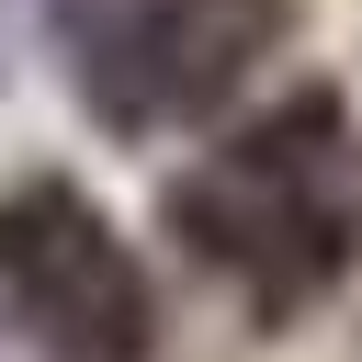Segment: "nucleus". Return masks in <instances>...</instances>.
<instances>
[{"instance_id": "1", "label": "nucleus", "mask_w": 362, "mask_h": 362, "mask_svg": "<svg viewBox=\"0 0 362 362\" xmlns=\"http://www.w3.org/2000/svg\"><path fill=\"white\" fill-rule=\"evenodd\" d=\"M158 226L181 238L192 272L238 283L260 328L317 317L362 272V124L328 79L283 90L272 113L226 124L158 181Z\"/></svg>"}, {"instance_id": "2", "label": "nucleus", "mask_w": 362, "mask_h": 362, "mask_svg": "<svg viewBox=\"0 0 362 362\" xmlns=\"http://www.w3.org/2000/svg\"><path fill=\"white\" fill-rule=\"evenodd\" d=\"M294 34V0H68V90L113 147H158L215 124Z\"/></svg>"}, {"instance_id": "3", "label": "nucleus", "mask_w": 362, "mask_h": 362, "mask_svg": "<svg viewBox=\"0 0 362 362\" xmlns=\"http://www.w3.org/2000/svg\"><path fill=\"white\" fill-rule=\"evenodd\" d=\"M0 305L45 362H147L158 351V283L79 181L0 192Z\"/></svg>"}, {"instance_id": "4", "label": "nucleus", "mask_w": 362, "mask_h": 362, "mask_svg": "<svg viewBox=\"0 0 362 362\" xmlns=\"http://www.w3.org/2000/svg\"><path fill=\"white\" fill-rule=\"evenodd\" d=\"M0 68H11V57H0Z\"/></svg>"}]
</instances>
